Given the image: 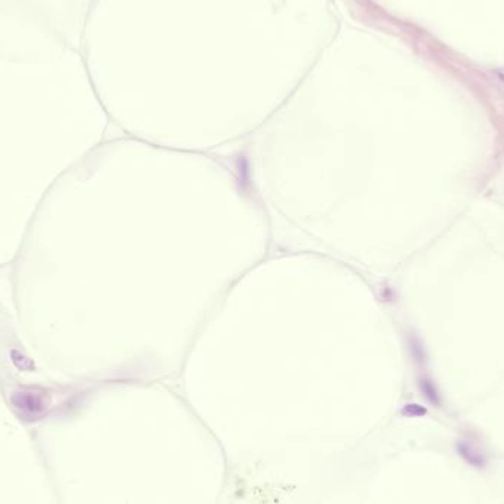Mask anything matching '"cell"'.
<instances>
[{
  "mask_svg": "<svg viewBox=\"0 0 504 504\" xmlns=\"http://www.w3.org/2000/svg\"><path fill=\"white\" fill-rule=\"evenodd\" d=\"M404 413L405 414H413V416H423L426 413V410L423 407L417 405V404H411V405H407L404 408Z\"/></svg>",
  "mask_w": 504,
  "mask_h": 504,
  "instance_id": "3",
  "label": "cell"
},
{
  "mask_svg": "<svg viewBox=\"0 0 504 504\" xmlns=\"http://www.w3.org/2000/svg\"><path fill=\"white\" fill-rule=\"evenodd\" d=\"M457 453H459L469 464H472V466H475V467H482V466L485 464V459H483L472 445H469V444H466V442L457 444Z\"/></svg>",
  "mask_w": 504,
  "mask_h": 504,
  "instance_id": "1",
  "label": "cell"
},
{
  "mask_svg": "<svg viewBox=\"0 0 504 504\" xmlns=\"http://www.w3.org/2000/svg\"><path fill=\"white\" fill-rule=\"evenodd\" d=\"M422 391L423 394L426 395V398L434 402V404H438L440 402V397H438V392L434 386V383L431 380H422Z\"/></svg>",
  "mask_w": 504,
  "mask_h": 504,
  "instance_id": "2",
  "label": "cell"
}]
</instances>
